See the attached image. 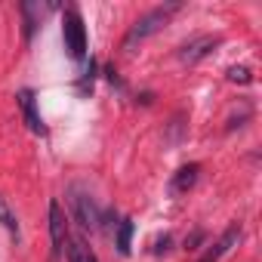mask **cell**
<instances>
[{"mask_svg":"<svg viewBox=\"0 0 262 262\" xmlns=\"http://www.w3.org/2000/svg\"><path fill=\"white\" fill-rule=\"evenodd\" d=\"M179 7H182V4H164V7H155V10H148L145 16H139L133 25H129L126 37H123V50H133V47L142 43L145 37L158 34V31L173 19V13H179Z\"/></svg>","mask_w":262,"mask_h":262,"instance_id":"6da1fadb","label":"cell"},{"mask_svg":"<svg viewBox=\"0 0 262 262\" xmlns=\"http://www.w3.org/2000/svg\"><path fill=\"white\" fill-rule=\"evenodd\" d=\"M62 40H65V50L71 59L86 56V28H83V19L74 7H68L62 13Z\"/></svg>","mask_w":262,"mask_h":262,"instance_id":"7a4b0ae2","label":"cell"},{"mask_svg":"<svg viewBox=\"0 0 262 262\" xmlns=\"http://www.w3.org/2000/svg\"><path fill=\"white\" fill-rule=\"evenodd\" d=\"M68 207H71V216H74V222H77L80 228H86V231H96V228L102 225V213H99L96 201H93L86 191H80V188H71Z\"/></svg>","mask_w":262,"mask_h":262,"instance_id":"3957f363","label":"cell"},{"mask_svg":"<svg viewBox=\"0 0 262 262\" xmlns=\"http://www.w3.org/2000/svg\"><path fill=\"white\" fill-rule=\"evenodd\" d=\"M219 43H222V37H219V34H198V37H191L188 43H182V47H179V59H182L185 65H198V62H201V59H207Z\"/></svg>","mask_w":262,"mask_h":262,"instance_id":"277c9868","label":"cell"},{"mask_svg":"<svg viewBox=\"0 0 262 262\" xmlns=\"http://www.w3.org/2000/svg\"><path fill=\"white\" fill-rule=\"evenodd\" d=\"M68 219H65V210L59 207V201L50 204V241H53V253H62L65 244H68Z\"/></svg>","mask_w":262,"mask_h":262,"instance_id":"5b68a950","label":"cell"},{"mask_svg":"<svg viewBox=\"0 0 262 262\" xmlns=\"http://www.w3.org/2000/svg\"><path fill=\"white\" fill-rule=\"evenodd\" d=\"M16 102H19V108H22V114H25L28 129H31V133H37V136H43V133H47V126H43V117H40V111H37L34 93H31V90H22V93L16 96Z\"/></svg>","mask_w":262,"mask_h":262,"instance_id":"8992f818","label":"cell"},{"mask_svg":"<svg viewBox=\"0 0 262 262\" xmlns=\"http://www.w3.org/2000/svg\"><path fill=\"white\" fill-rule=\"evenodd\" d=\"M198 176H201V164H185V167H179V170L173 173V182H170L173 194L191 191V188L198 185Z\"/></svg>","mask_w":262,"mask_h":262,"instance_id":"52a82bcc","label":"cell"},{"mask_svg":"<svg viewBox=\"0 0 262 262\" xmlns=\"http://www.w3.org/2000/svg\"><path fill=\"white\" fill-rule=\"evenodd\" d=\"M65 253H68V262H99V259H96V253L86 247V241H83L80 234H68Z\"/></svg>","mask_w":262,"mask_h":262,"instance_id":"ba28073f","label":"cell"},{"mask_svg":"<svg viewBox=\"0 0 262 262\" xmlns=\"http://www.w3.org/2000/svg\"><path fill=\"white\" fill-rule=\"evenodd\" d=\"M237 241H241V225H228V228L222 231V237L216 241V247L210 250V256L219 262V259H222V256H225V253H228L234 244H237Z\"/></svg>","mask_w":262,"mask_h":262,"instance_id":"9c48e42d","label":"cell"},{"mask_svg":"<svg viewBox=\"0 0 262 262\" xmlns=\"http://www.w3.org/2000/svg\"><path fill=\"white\" fill-rule=\"evenodd\" d=\"M19 10H22V19H25V40H31L34 31H37V25H40L43 7H40V4H22Z\"/></svg>","mask_w":262,"mask_h":262,"instance_id":"30bf717a","label":"cell"},{"mask_svg":"<svg viewBox=\"0 0 262 262\" xmlns=\"http://www.w3.org/2000/svg\"><path fill=\"white\" fill-rule=\"evenodd\" d=\"M114 241H117V253H129V244H133V219H120L114 228Z\"/></svg>","mask_w":262,"mask_h":262,"instance_id":"8fae6325","label":"cell"},{"mask_svg":"<svg viewBox=\"0 0 262 262\" xmlns=\"http://www.w3.org/2000/svg\"><path fill=\"white\" fill-rule=\"evenodd\" d=\"M0 225H4L13 237H19V219H16V213L10 210V204L0 198Z\"/></svg>","mask_w":262,"mask_h":262,"instance_id":"7c38bea8","label":"cell"},{"mask_svg":"<svg viewBox=\"0 0 262 262\" xmlns=\"http://www.w3.org/2000/svg\"><path fill=\"white\" fill-rule=\"evenodd\" d=\"M228 80H231V83H250L253 74H250L247 65H231V68H228Z\"/></svg>","mask_w":262,"mask_h":262,"instance_id":"4fadbf2b","label":"cell"},{"mask_svg":"<svg viewBox=\"0 0 262 262\" xmlns=\"http://www.w3.org/2000/svg\"><path fill=\"white\" fill-rule=\"evenodd\" d=\"M167 250H170V234H164V237L155 241V253H167Z\"/></svg>","mask_w":262,"mask_h":262,"instance_id":"5bb4252c","label":"cell"},{"mask_svg":"<svg viewBox=\"0 0 262 262\" xmlns=\"http://www.w3.org/2000/svg\"><path fill=\"white\" fill-rule=\"evenodd\" d=\"M201 241H204V231H194L191 237H185V247H188V250H194V247H198Z\"/></svg>","mask_w":262,"mask_h":262,"instance_id":"9a60e30c","label":"cell"},{"mask_svg":"<svg viewBox=\"0 0 262 262\" xmlns=\"http://www.w3.org/2000/svg\"><path fill=\"white\" fill-rule=\"evenodd\" d=\"M198 262H216V259H213V256H210V253H207V256H201V259H198Z\"/></svg>","mask_w":262,"mask_h":262,"instance_id":"2e32d148","label":"cell"}]
</instances>
